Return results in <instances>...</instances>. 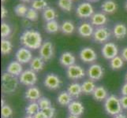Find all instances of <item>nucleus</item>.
<instances>
[{
    "mask_svg": "<svg viewBox=\"0 0 127 118\" xmlns=\"http://www.w3.org/2000/svg\"><path fill=\"white\" fill-rule=\"evenodd\" d=\"M20 42L24 47L31 50L40 49L43 44L41 34L36 30H26L20 36Z\"/></svg>",
    "mask_w": 127,
    "mask_h": 118,
    "instance_id": "nucleus-1",
    "label": "nucleus"
},
{
    "mask_svg": "<svg viewBox=\"0 0 127 118\" xmlns=\"http://www.w3.org/2000/svg\"><path fill=\"white\" fill-rule=\"evenodd\" d=\"M19 79L8 72H4L2 76V91L5 94L14 93L19 84Z\"/></svg>",
    "mask_w": 127,
    "mask_h": 118,
    "instance_id": "nucleus-2",
    "label": "nucleus"
},
{
    "mask_svg": "<svg viewBox=\"0 0 127 118\" xmlns=\"http://www.w3.org/2000/svg\"><path fill=\"white\" fill-rule=\"evenodd\" d=\"M104 110L107 114L114 117L121 113L122 107L120 102V98L115 94L109 95L104 101Z\"/></svg>",
    "mask_w": 127,
    "mask_h": 118,
    "instance_id": "nucleus-3",
    "label": "nucleus"
},
{
    "mask_svg": "<svg viewBox=\"0 0 127 118\" xmlns=\"http://www.w3.org/2000/svg\"><path fill=\"white\" fill-rule=\"evenodd\" d=\"M38 77L36 72L32 69H26L19 76V81L21 84L27 87H32L37 82Z\"/></svg>",
    "mask_w": 127,
    "mask_h": 118,
    "instance_id": "nucleus-4",
    "label": "nucleus"
},
{
    "mask_svg": "<svg viewBox=\"0 0 127 118\" xmlns=\"http://www.w3.org/2000/svg\"><path fill=\"white\" fill-rule=\"evenodd\" d=\"M111 33L106 27H98L94 30L93 35V39L99 43H106L110 39Z\"/></svg>",
    "mask_w": 127,
    "mask_h": 118,
    "instance_id": "nucleus-5",
    "label": "nucleus"
},
{
    "mask_svg": "<svg viewBox=\"0 0 127 118\" xmlns=\"http://www.w3.org/2000/svg\"><path fill=\"white\" fill-rule=\"evenodd\" d=\"M85 74L87 73L81 65H73L71 66L66 68V76L69 80H81L85 76Z\"/></svg>",
    "mask_w": 127,
    "mask_h": 118,
    "instance_id": "nucleus-6",
    "label": "nucleus"
},
{
    "mask_svg": "<svg viewBox=\"0 0 127 118\" xmlns=\"http://www.w3.org/2000/svg\"><path fill=\"white\" fill-rule=\"evenodd\" d=\"M39 54H40V57L44 62L50 61L54 56L53 43L50 41H46L43 43L40 48L39 49Z\"/></svg>",
    "mask_w": 127,
    "mask_h": 118,
    "instance_id": "nucleus-7",
    "label": "nucleus"
},
{
    "mask_svg": "<svg viewBox=\"0 0 127 118\" xmlns=\"http://www.w3.org/2000/svg\"><path fill=\"white\" fill-rule=\"evenodd\" d=\"M104 70L103 67L99 64H93L89 66L87 70V76L90 80L93 81L100 80L103 77Z\"/></svg>",
    "mask_w": 127,
    "mask_h": 118,
    "instance_id": "nucleus-8",
    "label": "nucleus"
},
{
    "mask_svg": "<svg viewBox=\"0 0 127 118\" xmlns=\"http://www.w3.org/2000/svg\"><path fill=\"white\" fill-rule=\"evenodd\" d=\"M43 84L47 88L50 90H57L62 85V80L59 76L55 73H49L46 76L43 81Z\"/></svg>",
    "mask_w": 127,
    "mask_h": 118,
    "instance_id": "nucleus-9",
    "label": "nucleus"
},
{
    "mask_svg": "<svg viewBox=\"0 0 127 118\" xmlns=\"http://www.w3.org/2000/svg\"><path fill=\"white\" fill-rule=\"evenodd\" d=\"M76 14L80 18H88L94 14V9L89 2H81L76 9Z\"/></svg>",
    "mask_w": 127,
    "mask_h": 118,
    "instance_id": "nucleus-10",
    "label": "nucleus"
},
{
    "mask_svg": "<svg viewBox=\"0 0 127 118\" xmlns=\"http://www.w3.org/2000/svg\"><path fill=\"white\" fill-rule=\"evenodd\" d=\"M101 53L103 56L107 60H111L115 57L118 56L119 49L115 43H106L102 47Z\"/></svg>",
    "mask_w": 127,
    "mask_h": 118,
    "instance_id": "nucleus-11",
    "label": "nucleus"
},
{
    "mask_svg": "<svg viewBox=\"0 0 127 118\" xmlns=\"http://www.w3.org/2000/svg\"><path fill=\"white\" fill-rule=\"evenodd\" d=\"M16 61L21 64H27L32 60V54L31 50L26 47H21L17 50L15 54Z\"/></svg>",
    "mask_w": 127,
    "mask_h": 118,
    "instance_id": "nucleus-12",
    "label": "nucleus"
},
{
    "mask_svg": "<svg viewBox=\"0 0 127 118\" xmlns=\"http://www.w3.org/2000/svg\"><path fill=\"white\" fill-rule=\"evenodd\" d=\"M79 57L82 62L85 63H92L97 59V54L92 47H85L81 50Z\"/></svg>",
    "mask_w": 127,
    "mask_h": 118,
    "instance_id": "nucleus-13",
    "label": "nucleus"
},
{
    "mask_svg": "<svg viewBox=\"0 0 127 118\" xmlns=\"http://www.w3.org/2000/svg\"><path fill=\"white\" fill-rule=\"evenodd\" d=\"M69 114L80 117L85 112V107L82 102L79 101H72L71 103L67 106Z\"/></svg>",
    "mask_w": 127,
    "mask_h": 118,
    "instance_id": "nucleus-14",
    "label": "nucleus"
},
{
    "mask_svg": "<svg viewBox=\"0 0 127 118\" xmlns=\"http://www.w3.org/2000/svg\"><path fill=\"white\" fill-rule=\"evenodd\" d=\"M25 97L30 102H37L41 98L40 90L37 87H29L25 93Z\"/></svg>",
    "mask_w": 127,
    "mask_h": 118,
    "instance_id": "nucleus-15",
    "label": "nucleus"
},
{
    "mask_svg": "<svg viewBox=\"0 0 127 118\" xmlns=\"http://www.w3.org/2000/svg\"><path fill=\"white\" fill-rule=\"evenodd\" d=\"M6 72L11 74L14 76H20V75L23 72L22 64L17 61H13L6 67Z\"/></svg>",
    "mask_w": 127,
    "mask_h": 118,
    "instance_id": "nucleus-16",
    "label": "nucleus"
},
{
    "mask_svg": "<svg viewBox=\"0 0 127 118\" xmlns=\"http://www.w3.org/2000/svg\"><path fill=\"white\" fill-rule=\"evenodd\" d=\"M75 62H76L75 56L69 51L63 53L59 58V63L63 67L68 68L73 65H75Z\"/></svg>",
    "mask_w": 127,
    "mask_h": 118,
    "instance_id": "nucleus-17",
    "label": "nucleus"
},
{
    "mask_svg": "<svg viewBox=\"0 0 127 118\" xmlns=\"http://www.w3.org/2000/svg\"><path fill=\"white\" fill-rule=\"evenodd\" d=\"M91 24L96 27H102L107 22V17L104 13H95L90 17Z\"/></svg>",
    "mask_w": 127,
    "mask_h": 118,
    "instance_id": "nucleus-18",
    "label": "nucleus"
},
{
    "mask_svg": "<svg viewBox=\"0 0 127 118\" xmlns=\"http://www.w3.org/2000/svg\"><path fill=\"white\" fill-rule=\"evenodd\" d=\"M93 97L98 102L105 101L108 97V91L103 86H98L93 91Z\"/></svg>",
    "mask_w": 127,
    "mask_h": 118,
    "instance_id": "nucleus-19",
    "label": "nucleus"
},
{
    "mask_svg": "<svg viewBox=\"0 0 127 118\" xmlns=\"http://www.w3.org/2000/svg\"><path fill=\"white\" fill-rule=\"evenodd\" d=\"M93 32H94L93 27L89 23L84 22L78 27V33L82 37L89 38L93 36Z\"/></svg>",
    "mask_w": 127,
    "mask_h": 118,
    "instance_id": "nucleus-20",
    "label": "nucleus"
},
{
    "mask_svg": "<svg viewBox=\"0 0 127 118\" xmlns=\"http://www.w3.org/2000/svg\"><path fill=\"white\" fill-rule=\"evenodd\" d=\"M73 101V97L68 93L67 91H63L57 96V102L62 106H68Z\"/></svg>",
    "mask_w": 127,
    "mask_h": 118,
    "instance_id": "nucleus-21",
    "label": "nucleus"
},
{
    "mask_svg": "<svg viewBox=\"0 0 127 118\" xmlns=\"http://www.w3.org/2000/svg\"><path fill=\"white\" fill-rule=\"evenodd\" d=\"M113 34L118 39H124L127 35V27L122 23H118L114 26Z\"/></svg>",
    "mask_w": 127,
    "mask_h": 118,
    "instance_id": "nucleus-22",
    "label": "nucleus"
},
{
    "mask_svg": "<svg viewBox=\"0 0 127 118\" xmlns=\"http://www.w3.org/2000/svg\"><path fill=\"white\" fill-rule=\"evenodd\" d=\"M66 91L73 98H78L81 94H83L81 84L77 82L71 83L70 84H69Z\"/></svg>",
    "mask_w": 127,
    "mask_h": 118,
    "instance_id": "nucleus-23",
    "label": "nucleus"
},
{
    "mask_svg": "<svg viewBox=\"0 0 127 118\" xmlns=\"http://www.w3.org/2000/svg\"><path fill=\"white\" fill-rule=\"evenodd\" d=\"M45 62L40 57H35L30 62V69H32L34 72H40L44 68Z\"/></svg>",
    "mask_w": 127,
    "mask_h": 118,
    "instance_id": "nucleus-24",
    "label": "nucleus"
},
{
    "mask_svg": "<svg viewBox=\"0 0 127 118\" xmlns=\"http://www.w3.org/2000/svg\"><path fill=\"white\" fill-rule=\"evenodd\" d=\"M101 9L104 14H111L116 11L117 4L115 3V2H114L113 0H106V1H104L102 3Z\"/></svg>",
    "mask_w": 127,
    "mask_h": 118,
    "instance_id": "nucleus-25",
    "label": "nucleus"
},
{
    "mask_svg": "<svg viewBox=\"0 0 127 118\" xmlns=\"http://www.w3.org/2000/svg\"><path fill=\"white\" fill-rule=\"evenodd\" d=\"M81 87H82V91L83 94H93L94 90L95 89V81L92 80H87L84 81L81 84Z\"/></svg>",
    "mask_w": 127,
    "mask_h": 118,
    "instance_id": "nucleus-26",
    "label": "nucleus"
},
{
    "mask_svg": "<svg viewBox=\"0 0 127 118\" xmlns=\"http://www.w3.org/2000/svg\"><path fill=\"white\" fill-rule=\"evenodd\" d=\"M60 30L65 35H71L75 30V26L71 21H65L61 25Z\"/></svg>",
    "mask_w": 127,
    "mask_h": 118,
    "instance_id": "nucleus-27",
    "label": "nucleus"
},
{
    "mask_svg": "<svg viewBox=\"0 0 127 118\" xmlns=\"http://www.w3.org/2000/svg\"><path fill=\"white\" fill-rule=\"evenodd\" d=\"M42 16H43V20L47 21V22H48V21L55 20L57 17V14L55 9L51 7H47L45 10L43 11Z\"/></svg>",
    "mask_w": 127,
    "mask_h": 118,
    "instance_id": "nucleus-28",
    "label": "nucleus"
},
{
    "mask_svg": "<svg viewBox=\"0 0 127 118\" xmlns=\"http://www.w3.org/2000/svg\"><path fill=\"white\" fill-rule=\"evenodd\" d=\"M40 108L37 102H30L27 106L25 107V113L27 115L34 116L39 111H40Z\"/></svg>",
    "mask_w": 127,
    "mask_h": 118,
    "instance_id": "nucleus-29",
    "label": "nucleus"
},
{
    "mask_svg": "<svg viewBox=\"0 0 127 118\" xmlns=\"http://www.w3.org/2000/svg\"><path fill=\"white\" fill-rule=\"evenodd\" d=\"M124 65V60L121 56H116L110 62V66L113 70H119Z\"/></svg>",
    "mask_w": 127,
    "mask_h": 118,
    "instance_id": "nucleus-30",
    "label": "nucleus"
},
{
    "mask_svg": "<svg viewBox=\"0 0 127 118\" xmlns=\"http://www.w3.org/2000/svg\"><path fill=\"white\" fill-rule=\"evenodd\" d=\"M13 49V45L10 40L6 39H2L1 41V53L2 55H7L10 54Z\"/></svg>",
    "mask_w": 127,
    "mask_h": 118,
    "instance_id": "nucleus-31",
    "label": "nucleus"
},
{
    "mask_svg": "<svg viewBox=\"0 0 127 118\" xmlns=\"http://www.w3.org/2000/svg\"><path fill=\"white\" fill-rule=\"evenodd\" d=\"M44 28L47 32L53 34V33H56L57 32H59V30L60 29V27H59V23L57 22L55 20H54V21H51L47 22Z\"/></svg>",
    "mask_w": 127,
    "mask_h": 118,
    "instance_id": "nucleus-32",
    "label": "nucleus"
},
{
    "mask_svg": "<svg viewBox=\"0 0 127 118\" xmlns=\"http://www.w3.org/2000/svg\"><path fill=\"white\" fill-rule=\"evenodd\" d=\"M73 0H58V5L61 10L65 12H69L72 10Z\"/></svg>",
    "mask_w": 127,
    "mask_h": 118,
    "instance_id": "nucleus-33",
    "label": "nucleus"
},
{
    "mask_svg": "<svg viewBox=\"0 0 127 118\" xmlns=\"http://www.w3.org/2000/svg\"><path fill=\"white\" fill-rule=\"evenodd\" d=\"M47 7V2L46 0H33L32 2V8L36 10H44Z\"/></svg>",
    "mask_w": 127,
    "mask_h": 118,
    "instance_id": "nucleus-34",
    "label": "nucleus"
},
{
    "mask_svg": "<svg viewBox=\"0 0 127 118\" xmlns=\"http://www.w3.org/2000/svg\"><path fill=\"white\" fill-rule=\"evenodd\" d=\"M29 10V8L26 6L25 4H17L14 7V12L17 16L18 17H25L26 16V14Z\"/></svg>",
    "mask_w": 127,
    "mask_h": 118,
    "instance_id": "nucleus-35",
    "label": "nucleus"
},
{
    "mask_svg": "<svg viewBox=\"0 0 127 118\" xmlns=\"http://www.w3.org/2000/svg\"><path fill=\"white\" fill-rule=\"evenodd\" d=\"M13 113H14L13 109L10 107V106H9L8 104H5L4 106H2L1 116L2 118H10L12 117Z\"/></svg>",
    "mask_w": 127,
    "mask_h": 118,
    "instance_id": "nucleus-36",
    "label": "nucleus"
},
{
    "mask_svg": "<svg viewBox=\"0 0 127 118\" xmlns=\"http://www.w3.org/2000/svg\"><path fill=\"white\" fill-rule=\"evenodd\" d=\"M25 18L31 21H36L39 18V14L37 10H36L33 8H29V10L25 16Z\"/></svg>",
    "mask_w": 127,
    "mask_h": 118,
    "instance_id": "nucleus-37",
    "label": "nucleus"
},
{
    "mask_svg": "<svg viewBox=\"0 0 127 118\" xmlns=\"http://www.w3.org/2000/svg\"><path fill=\"white\" fill-rule=\"evenodd\" d=\"M11 33V28L10 26L6 22L2 21L1 24V36L2 39L8 37Z\"/></svg>",
    "mask_w": 127,
    "mask_h": 118,
    "instance_id": "nucleus-38",
    "label": "nucleus"
},
{
    "mask_svg": "<svg viewBox=\"0 0 127 118\" xmlns=\"http://www.w3.org/2000/svg\"><path fill=\"white\" fill-rule=\"evenodd\" d=\"M37 103L39 104V106H40V108L41 110H44V109H47L48 107L52 106L51 101L48 98H46V97H41L37 101Z\"/></svg>",
    "mask_w": 127,
    "mask_h": 118,
    "instance_id": "nucleus-39",
    "label": "nucleus"
},
{
    "mask_svg": "<svg viewBox=\"0 0 127 118\" xmlns=\"http://www.w3.org/2000/svg\"><path fill=\"white\" fill-rule=\"evenodd\" d=\"M42 111L45 114L47 118H53L55 115V109L53 106L44 109V110H43Z\"/></svg>",
    "mask_w": 127,
    "mask_h": 118,
    "instance_id": "nucleus-40",
    "label": "nucleus"
},
{
    "mask_svg": "<svg viewBox=\"0 0 127 118\" xmlns=\"http://www.w3.org/2000/svg\"><path fill=\"white\" fill-rule=\"evenodd\" d=\"M120 102H121L122 109H124V110H127V96L122 95V97L120 98Z\"/></svg>",
    "mask_w": 127,
    "mask_h": 118,
    "instance_id": "nucleus-41",
    "label": "nucleus"
},
{
    "mask_svg": "<svg viewBox=\"0 0 127 118\" xmlns=\"http://www.w3.org/2000/svg\"><path fill=\"white\" fill-rule=\"evenodd\" d=\"M121 57L125 62H127V47H124L121 51Z\"/></svg>",
    "mask_w": 127,
    "mask_h": 118,
    "instance_id": "nucleus-42",
    "label": "nucleus"
},
{
    "mask_svg": "<svg viewBox=\"0 0 127 118\" xmlns=\"http://www.w3.org/2000/svg\"><path fill=\"white\" fill-rule=\"evenodd\" d=\"M7 14H8L7 10L5 8V6H1V17H2V19L5 18Z\"/></svg>",
    "mask_w": 127,
    "mask_h": 118,
    "instance_id": "nucleus-43",
    "label": "nucleus"
},
{
    "mask_svg": "<svg viewBox=\"0 0 127 118\" xmlns=\"http://www.w3.org/2000/svg\"><path fill=\"white\" fill-rule=\"evenodd\" d=\"M121 93L122 95L127 96V82H126L125 84L122 85V88H121Z\"/></svg>",
    "mask_w": 127,
    "mask_h": 118,
    "instance_id": "nucleus-44",
    "label": "nucleus"
},
{
    "mask_svg": "<svg viewBox=\"0 0 127 118\" xmlns=\"http://www.w3.org/2000/svg\"><path fill=\"white\" fill-rule=\"evenodd\" d=\"M34 118H47V117L45 116V114L43 113V112L42 110L39 111L37 113H36L34 116H33Z\"/></svg>",
    "mask_w": 127,
    "mask_h": 118,
    "instance_id": "nucleus-45",
    "label": "nucleus"
},
{
    "mask_svg": "<svg viewBox=\"0 0 127 118\" xmlns=\"http://www.w3.org/2000/svg\"><path fill=\"white\" fill-rule=\"evenodd\" d=\"M114 118H127V116L121 113H119V114H118V115L114 117Z\"/></svg>",
    "mask_w": 127,
    "mask_h": 118,
    "instance_id": "nucleus-46",
    "label": "nucleus"
},
{
    "mask_svg": "<svg viewBox=\"0 0 127 118\" xmlns=\"http://www.w3.org/2000/svg\"><path fill=\"white\" fill-rule=\"evenodd\" d=\"M67 118H80L79 117H77V116H74V115H71V114H69Z\"/></svg>",
    "mask_w": 127,
    "mask_h": 118,
    "instance_id": "nucleus-47",
    "label": "nucleus"
},
{
    "mask_svg": "<svg viewBox=\"0 0 127 118\" xmlns=\"http://www.w3.org/2000/svg\"><path fill=\"white\" fill-rule=\"evenodd\" d=\"M20 1L23 2H31V1H33V0H20Z\"/></svg>",
    "mask_w": 127,
    "mask_h": 118,
    "instance_id": "nucleus-48",
    "label": "nucleus"
},
{
    "mask_svg": "<svg viewBox=\"0 0 127 118\" xmlns=\"http://www.w3.org/2000/svg\"><path fill=\"white\" fill-rule=\"evenodd\" d=\"M24 118H34L33 116H29V115H27V116H25Z\"/></svg>",
    "mask_w": 127,
    "mask_h": 118,
    "instance_id": "nucleus-49",
    "label": "nucleus"
},
{
    "mask_svg": "<svg viewBox=\"0 0 127 118\" xmlns=\"http://www.w3.org/2000/svg\"><path fill=\"white\" fill-rule=\"evenodd\" d=\"M125 9L127 10V0H126V3H125Z\"/></svg>",
    "mask_w": 127,
    "mask_h": 118,
    "instance_id": "nucleus-50",
    "label": "nucleus"
},
{
    "mask_svg": "<svg viewBox=\"0 0 127 118\" xmlns=\"http://www.w3.org/2000/svg\"><path fill=\"white\" fill-rule=\"evenodd\" d=\"M88 1H89V2H97V1H99V0H88Z\"/></svg>",
    "mask_w": 127,
    "mask_h": 118,
    "instance_id": "nucleus-51",
    "label": "nucleus"
},
{
    "mask_svg": "<svg viewBox=\"0 0 127 118\" xmlns=\"http://www.w3.org/2000/svg\"><path fill=\"white\" fill-rule=\"evenodd\" d=\"M125 80H126V81L127 82V72H126V76H125Z\"/></svg>",
    "mask_w": 127,
    "mask_h": 118,
    "instance_id": "nucleus-52",
    "label": "nucleus"
},
{
    "mask_svg": "<svg viewBox=\"0 0 127 118\" xmlns=\"http://www.w3.org/2000/svg\"><path fill=\"white\" fill-rule=\"evenodd\" d=\"M1 1H2V2H4L6 1V0H1Z\"/></svg>",
    "mask_w": 127,
    "mask_h": 118,
    "instance_id": "nucleus-53",
    "label": "nucleus"
}]
</instances>
